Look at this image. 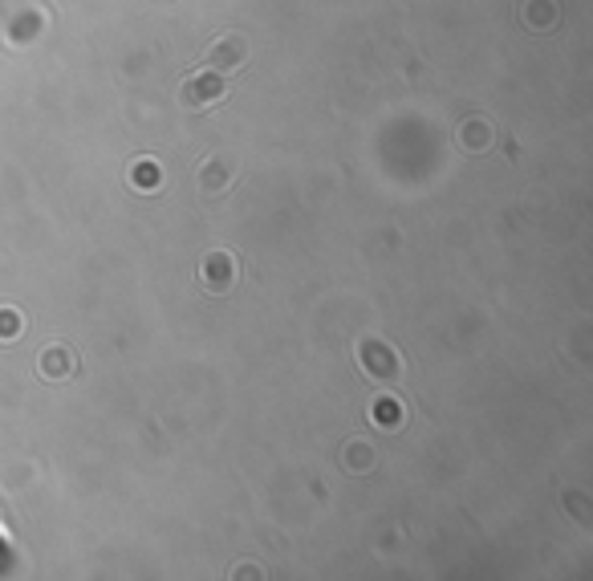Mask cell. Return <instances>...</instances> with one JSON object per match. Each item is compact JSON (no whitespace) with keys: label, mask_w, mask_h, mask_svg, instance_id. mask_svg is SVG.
<instances>
[{"label":"cell","mask_w":593,"mask_h":581,"mask_svg":"<svg viewBox=\"0 0 593 581\" xmlns=\"http://www.w3.org/2000/svg\"><path fill=\"white\" fill-rule=\"evenodd\" d=\"M244 37H220L216 41V49H212V61L216 65H236V61H244Z\"/></svg>","instance_id":"obj_3"},{"label":"cell","mask_w":593,"mask_h":581,"mask_svg":"<svg viewBox=\"0 0 593 581\" xmlns=\"http://www.w3.org/2000/svg\"><path fill=\"white\" fill-rule=\"evenodd\" d=\"M220 98H224V78L220 74H195L183 86V106H191V110H208Z\"/></svg>","instance_id":"obj_1"},{"label":"cell","mask_w":593,"mask_h":581,"mask_svg":"<svg viewBox=\"0 0 593 581\" xmlns=\"http://www.w3.org/2000/svg\"><path fill=\"white\" fill-rule=\"evenodd\" d=\"M41 366H45L49 378H61V374H69V370H65V354H61V350H49V354L41 358Z\"/></svg>","instance_id":"obj_5"},{"label":"cell","mask_w":593,"mask_h":581,"mask_svg":"<svg viewBox=\"0 0 593 581\" xmlns=\"http://www.w3.org/2000/svg\"><path fill=\"white\" fill-rule=\"evenodd\" d=\"M131 183H135V187H138V183H142V187H159V167H155V163H142V167H138V163H135Z\"/></svg>","instance_id":"obj_4"},{"label":"cell","mask_w":593,"mask_h":581,"mask_svg":"<svg viewBox=\"0 0 593 581\" xmlns=\"http://www.w3.org/2000/svg\"><path fill=\"white\" fill-rule=\"evenodd\" d=\"M199 281H203L212 293H224V289H232V281H236V265H232L228 252H212V256L203 261Z\"/></svg>","instance_id":"obj_2"},{"label":"cell","mask_w":593,"mask_h":581,"mask_svg":"<svg viewBox=\"0 0 593 581\" xmlns=\"http://www.w3.org/2000/svg\"><path fill=\"white\" fill-rule=\"evenodd\" d=\"M21 333V317L16 313H0V342H12Z\"/></svg>","instance_id":"obj_6"}]
</instances>
